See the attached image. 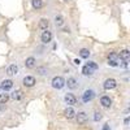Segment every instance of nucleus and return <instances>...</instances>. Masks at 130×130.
<instances>
[{
  "label": "nucleus",
  "instance_id": "obj_1",
  "mask_svg": "<svg viewBox=\"0 0 130 130\" xmlns=\"http://www.w3.org/2000/svg\"><path fill=\"white\" fill-rule=\"evenodd\" d=\"M98 64L94 62V61H89L87 64L85 65V67L82 68V74L86 75V77H89V75H92L95 70H98Z\"/></svg>",
  "mask_w": 130,
  "mask_h": 130
},
{
  "label": "nucleus",
  "instance_id": "obj_2",
  "mask_svg": "<svg viewBox=\"0 0 130 130\" xmlns=\"http://www.w3.org/2000/svg\"><path fill=\"white\" fill-rule=\"evenodd\" d=\"M51 83H52V87L53 89L60 90V89H62L64 86H65V79L62 77H53Z\"/></svg>",
  "mask_w": 130,
  "mask_h": 130
},
{
  "label": "nucleus",
  "instance_id": "obj_3",
  "mask_svg": "<svg viewBox=\"0 0 130 130\" xmlns=\"http://www.w3.org/2000/svg\"><path fill=\"white\" fill-rule=\"evenodd\" d=\"M94 98H95V91H94V90H86V91L82 94V100H83V103L91 102Z\"/></svg>",
  "mask_w": 130,
  "mask_h": 130
},
{
  "label": "nucleus",
  "instance_id": "obj_4",
  "mask_svg": "<svg viewBox=\"0 0 130 130\" xmlns=\"http://www.w3.org/2000/svg\"><path fill=\"white\" fill-rule=\"evenodd\" d=\"M117 86V82H116V79H113V78H108V79H105L104 81V83H103V87L105 89V90H112V89H115Z\"/></svg>",
  "mask_w": 130,
  "mask_h": 130
},
{
  "label": "nucleus",
  "instance_id": "obj_5",
  "mask_svg": "<svg viewBox=\"0 0 130 130\" xmlns=\"http://www.w3.org/2000/svg\"><path fill=\"white\" fill-rule=\"evenodd\" d=\"M12 87H13V81L12 79H4L2 82V85H0V90H4V92L9 91Z\"/></svg>",
  "mask_w": 130,
  "mask_h": 130
},
{
  "label": "nucleus",
  "instance_id": "obj_6",
  "mask_svg": "<svg viewBox=\"0 0 130 130\" xmlns=\"http://www.w3.org/2000/svg\"><path fill=\"white\" fill-rule=\"evenodd\" d=\"M40 39H42L43 43H50V42L52 40V32H51L50 30H44V31L42 32Z\"/></svg>",
  "mask_w": 130,
  "mask_h": 130
},
{
  "label": "nucleus",
  "instance_id": "obj_7",
  "mask_svg": "<svg viewBox=\"0 0 130 130\" xmlns=\"http://www.w3.org/2000/svg\"><path fill=\"white\" fill-rule=\"evenodd\" d=\"M64 100H65V103L69 104V105L77 104V98H75L73 94H67V95H65V98H64Z\"/></svg>",
  "mask_w": 130,
  "mask_h": 130
},
{
  "label": "nucleus",
  "instance_id": "obj_8",
  "mask_svg": "<svg viewBox=\"0 0 130 130\" xmlns=\"http://www.w3.org/2000/svg\"><path fill=\"white\" fill-rule=\"evenodd\" d=\"M22 82H24V85L26 86V87H32V86L35 85V78L32 77V75H26Z\"/></svg>",
  "mask_w": 130,
  "mask_h": 130
},
{
  "label": "nucleus",
  "instance_id": "obj_9",
  "mask_svg": "<svg viewBox=\"0 0 130 130\" xmlns=\"http://www.w3.org/2000/svg\"><path fill=\"white\" fill-rule=\"evenodd\" d=\"M17 73H18V67L16 64H10L7 68V74L8 75H16Z\"/></svg>",
  "mask_w": 130,
  "mask_h": 130
},
{
  "label": "nucleus",
  "instance_id": "obj_10",
  "mask_svg": "<svg viewBox=\"0 0 130 130\" xmlns=\"http://www.w3.org/2000/svg\"><path fill=\"white\" fill-rule=\"evenodd\" d=\"M35 64H37V60L34 57H27L25 60V67L27 69H32V68H35Z\"/></svg>",
  "mask_w": 130,
  "mask_h": 130
},
{
  "label": "nucleus",
  "instance_id": "obj_11",
  "mask_svg": "<svg viewBox=\"0 0 130 130\" xmlns=\"http://www.w3.org/2000/svg\"><path fill=\"white\" fill-rule=\"evenodd\" d=\"M75 115H77V122L78 124H85L86 120H87V115H86V112H78Z\"/></svg>",
  "mask_w": 130,
  "mask_h": 130
},
{
  "label": "nucleus",
  "instance_id": "obj_12",
  "mask_svg": "<svg viewBox=\"0 0 130 130\" xmlns=\"http://www.w3.org/2000/svg\"><path fill=\"white\" fill-rule=\"evenodd\" d=\"M100 104L104 107V108H109L111 104H112V100L109 99V96H102L100 99Z\"/></svg>",
  "mask_w": 130,
  "mask_h": 130
},
{
  "label": "nucleus",
  "instance_id": "obj_13",
  "mask_svg": "<svg viewBox=\"0 0 130 130\" xmlns=\"http://www.w3.org/2000/svg\"><path fill=\"white\" fill-rule=\"evenodd\" d=\"M65 85H68V87H69L70 90L77 89V81H75V78H73V77L68 78V81L65 82Z\"/></svg>",
  "mask_w": 130,
  "mask_h": 130
},
{
  "label": "nucleus",
  "instance_id": "obj_14",
  "mask_svg": "<svg viewBox=\"0 0 130 130\" xmlns=\"http://www.w3.org/2000/svg\"><path fill=\"white\" fill-rule=\"evenodd\" d=\"M24 98V92L21 91V90H16L12 92V99L13 100H21Z\"/></svg>",
  "mask_w": 130,
  "mask_h": 130
},
{
  "label": "nucleus",
  "instance_id": "obj_15",
  "mask_svg": "<svg viewBox=\"0 0 130 130\" xmlns=\"http://www.w3.org/2000/svg\"><path fill=\"white\" fill-rule=\"evenodd\" d=\"M64 115H65V117H67V118H69V120H70V118H73L75 116V112H74L73 108L69 107V108H67V109L64 111Z\"/></svg>",
  "mask_w": 130,
  "mask_h": 130
},
{
  "label": "nucleus",
  "instance_id": "obj_16",
  "mask_svg": "<svg viewBox=\"0 0 130 130\" xmlns=\"http://www.w3.org/2000/svg\"><path fill=\"white\" fill-rule=\"evenodd\" d=\"M48 26H50V21H48L47 18H42V20H40V22H39V29H42V30H47Z\"/></svg>",
  "mask_w": 130,
  "mask_h": 130
},
{
  "label": "nucleus",
  "instance_id": "obj_17",
  "mask_svg": "<svg viewBox=\"0 0 130 130\" xmlns=\"http://www.w3.org/2000/svg\"><path fill=\"white\" fill-rule=\"evenodd\" d=\"M129 57H130V52L129 50H122L120 52V59L124 60V61H129Z\"/></svg>",
  "mask_w": 130,
  "mask_h": 130
},
{
  "label": "nucleus",
  "instance_id": "obj_18",
  "mask_svg": "<svg viewBox=\"0 0 130 130\" xmlns=\"http://www.w3.org/2000/svg\"><path fill=\"white\" fill-rule=\"evenodd\" d=\"M31 4L34 9H40L43 7V0H31Z\"/></svg>",
  "mask_w": 130,
  "mask_h": 130
},
{
  "label": "nucleus",
  "instance_id": "obj_19",
  "mask_svg": "<svg viewBox=\"0 0 130 130\" xmlns=\"http://www.w3.org/2000/svg\"><path fill=\"white\" fill-rule=\"evenodd\" d=\"M79 56H81L82 59H89V56H90V51H89L87 48H82V50L79 51Z\"/></svg>",
  "mask_w": 130,
  "mask_h": 130
},
{
  "label": "nucleus",
  "instance_id": "obj_20",
  "mask_svg": "<svg viewBox=\"0 0 130 130\" xmlns=\"http://www.w3.org/2000/svg\"><path fill=\"white\" fill-rule=\"evenodd\" d=\"M9 100V94L4 92V94H0V104H5Z\"/></svg>",
  "mask_w": 130,
  "mask_h": 130
},
{
  "label": "nucleus",
  "instance_id": "obj_21",
  "mask_svg": "<svg viewBox=\"0 0 130 130\" xmlns=\"http://www.w3.org/2000/svg\"><path fill=\"white\" fill-rule=\"evenodd\" d=\"M55 24H56V26H62L64 25V17L62 16H56L55 17Z\"/></svg>",
  "mask_w": 130,
  "mask_h": 130
},
{
  "label": "nucleus",
  "instance_id": "obj_22",
  "mask_svg": "<svg viewBox=\"0 0 130 130\" xmlns=\"http://www.w3.org/2000/svg\"><path fill=\"white\" fill-rule=\"evenodd\" d=\"M108 61H117V53L116 52L109 53V56H108Z\"/></svg>",
  "mask_w": 130,
  "mask_h": 130
},
{
  "label": "nucleus",
  "instance_id": "obj_23",
  "mask_svg": "<svg viewBox=\"0 0 130 130\" xmlns=\"http://www.w3.org/2000/svg\"><path fill=\"white\" fill-rule=\"evenodd\" d=\"M100 118H102V113H100V112H95V116H94V120H95V121H99Z\"/></svg>",
  "mask_w": 130,
  "mask_h": 130
},
{
  "label": "nucleus",
  "instance_id": "obj_24",
  "mask_svg": "<svg viewBox=\"0 0 130 130\" xmlns=\"http://www.w3.org/2000/svg\"><path fill=\"white\" fill-rule=\"evenodd\" d=\"M37 72H38V74H44L46 73V69L44 68H38Z\"/></svg>",
  "mask_w": 130,
  "mask_h": 130
},
{
  "label": "nucleus",
  "instance_id": "obj_25",
  "mask_svg": "<svg viewBox=\"0 0 130 130\" xmlns=\"http://www.w3.org/2000/svg\"><path fill=\"white\" fill-rule=\"evenodd\" d=\"M108 64H109L111 67H117V61H108Z\"/></svg>",
  "mask_w": 130,
  "mask_h": 130
},
{
  "label": "nucleus",
  "instance_id": "obj_26",
  "mask_svg": "<svg viewBox=\"0 0 130 130\" xmlns=\"http://www.w3.org/2000/svg\"><path fill=\"white\" fill-rule=\"evenodd\" d=\"M103 130H111V127H109V125H108V124H105V125H103Z\"/></svg>",
  "mask_w": 130,
  "mask_h": 130
},
{
  "label": "nucleus",
  "instance_id": "obj_27",
  "mask_svg": "<svg viewBox=\"0 0 130 130\" xmlns=\"http://www.w3.org/2000/svg\"><path fill=\"white\" fill-rule=\"evenodd\" d=\"M74 64H75V65H79V64H81V61H79L78 59H75V60H74Z\"/></svg>",
  "mask_w": 130,
  "mask_h": 130
},
{
  "label": "nucleus",
  "instance_id": "obj_28",
  "mask_svg": "<svg viewBox=\"0 0 130 130\" xmlns=\"http://www.w3.org/2000/svg\"><path fill=\"white\" fill-rule=\"evenodd\" d=\"M64 2H68V0H64Z\"/></svg>",
  "mask_w": 130,
  "mask_h": 130
}]
</instances>
